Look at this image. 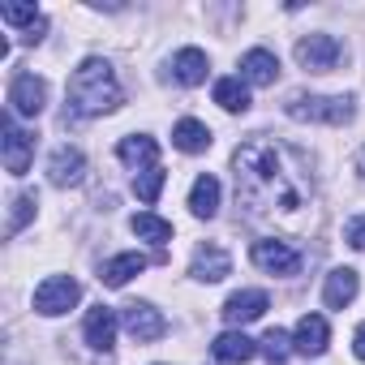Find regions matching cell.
Segmentation results:
<instances>
[{"label":"cell","mask_w":365,"mask_h":365,"mask_svg":"<svg viewBox=\"0 0 365 365\" xmlns=\"http://www.w3.org/2000/svg\"><path fill=\"white\" fill-rule=\"evenodd\" d=\"M297 61L309 73H331L344 61V43L335 35H305V39H297Z\"/></svg>","instance_id":"cell-5"},{"label":"cell","mask_w":365,"mask_h":365,"mask_svg":"<svg viewBox=\"0 0 365 365\" xmlns=\"http://www.w3.org/2000/svg\"><path fill=\"white\" fill-rule=\"evenodd\" d=\"M215 103H220L224 112H245V108H250V86H245L241 78H220V82H215Z\"/></svg>","instance_id":"cell-25"},{"label":"cell","mask_w":365,"mask_h":365,"mask_svg":"<svg viewBox=\"0 0 365 365\" xmlns=\"http://www.w3.org/2000/svg\"><path fill=\"white\" fill-rule=\"evenodd\" d=\"M211 352H215V361H224V365H245V361L258 356V344H254L245 331H224V335H215Z\"/></svg>","instance_id":"cell-19"},{"label":"cell","mask_w":365,"mask_h":365,"mask_svg":"<svg viewBox=\"0 0 365 365\" xmlns=\"http://www.w3.org/2000/svg\"><path fill=\"white\" fill-rule=\"evenodd\" d=\"M120 327H125L138 344H150V339H159V335L168 331L163 314H159L150 301H129V305L120 309Z\"/></svg>","instance_id":"cell-8"},{"label":"cell","mask_w":365,"mask_h":365,"mask_svg":"<svg viewBox=\"0 0 365 365\" xmlns=\"http://www.w3.org/2000/svg\"><path fill=\"white\" fill-rule=\"evenodd\" d=\"M69 112L73 116H82V120H95V116H108V112H116L120 103H125V91H120V82H116V73H112V65L108 61H99V56H91V61H82L78 69H73V78H69Z\"/></svg>","instance_id":"cell-2"},{"label":"cell","mask_w":365,"mask_h":365,"mask_svg":"<svg viewBox=\"0 0 365 365\" xmlns=\"http://www.w3.org/2000/svg\"><path fill=\"white\" fill-rule=\"evenodd\" d=\"M82 176H86V155L78 146H56L48 159V180L56 190H69V185H82Z\"/></svg>","instance_id":"cell-11"},{"label":"cell","mask_w":365,"mask_h":365,"mask_svg":"<svg viewBox=\"0 0 365 365\" xmlns=\"http://www.w3.org/2000/svg\"><path fill=\"white\" fill-rule=\"evenodd\" d=\"M0 22H9V26H22V43H39L43 31H48V18L35 9V5H0Z\"/></svg>","instance_id":"cell-17"},{"label":"cell","mask_w":365,"mask_h":365,"mask_svg":"<svg viewBox=\"0 0 365 365\" xmlns=\"http://www.w3.org/2000/svg\"><path fill=\"white\" fill-rule=\"evenodd\" d=\"M327 344H331L327 318H322V314H305V318L297 322V331H292V348H297L301 356H322Z\"/></svg>","instance_id":"cell-13"},{"label":"cell","mask_w":365,"mask_h":365,"mask_svg":"<svg viewBox=\"0 0 365 365\" xmlns=\"http://www.w3.org/2000/svg\"><path fill=\"white\" fill-rule=\"evenodd\" d=\"M250 258H254V267H262L267 275H297V271H301V254H297L288 241H254Z\"/></svg>","instance_id":"cell-9"},{"label":"cell","mask_w":365,"mask_h":365,"mask_svg":"<svg viewBox=\"0 0 365 365\" xmlns=\"http://www.w3.org/2000/svg\"><path fill=\"white\" fill-rule=\"evenodd\" d=\"M190 211H194L198 220H215V211H220V180H215L211 172H202V176L194 180V190H190Z\"/></svg>","instance_id":"cell-22"},{"label":"cell","mask_w":365,"mask_h":365,"mask_svg":"<svg viewBox=\"0 0 365 365\" xmlns=\"http://www.w3.org/2000/svg\"><path fill=\"white\" fill-rule=\"evenodd\" d=\"M288 344H292V339H288L279 327H271V331L262 335V352H267V361H271V365H284V361H288Z\"/></svg>","instance_id":"cell-28"},{"label":"cell","mask_w":365,"mask_h":365,"mask_svg":"<svg viewBox=\"0 0 365 365\" xmlns=\"http://www.w3.org/2000/svg\"><path fill=\"white\" fill-rule=\"evenodd\" d=\"M284 112L292 120H305V125H348L356 116V103L352 95H288Z\"/></svg>","instance_id":"cell-3"},{"label":"cell","mask_w":365,"mask_h":365,"mask_svg":"<svg viewBox=\"0 0 365 365\" xmlns=\"http://www.w3.org/2000/svg\"><path fill=\"white\" fill-rule=\"evenodd\" d=\"M129 228L138 232V241H150V245H168V241H172V224L159 220L155 211H138V215L129 220Z\"/></svg>","instance_id":"cell-24"},{"label":"cell","mask_w":365,"mask_h":365,"mask_svg":"<svg viewBox=\"0 0 365 365\" xmlns=\"http://www.w3.org/2000/svg\"><path fill=\"white\" fill-rule=\"evenodd\" d=\"M172 142H176V150H185V155H202L207 146H211V129L202 125V120H176V129H172Z\"/></svg>","instance_id":"cell-23"},{"label":"cell","mask_w":365,"mask_h":365,"mask_svg":"<svg viewBox=\"0 0 365 365\" xmlns=\"http://www.w3.org/2000/svg\"><path fill=\"white\" fill-rule=\"evenodd\" d=\"M0 142H5V168H9V176H26L31 172V163H35V133H26V129H18V120H14V112L0 120Z\"/></svg>","instance_id":"cell-6"},{"label":"cell","mask_w":365,"mask_h":365,"mask_svg":"<svg viewBox=\"0 0 365 365\" xmlns=\"http://www.w3.org/2000/svg\"><path fill=\"white\" fill-rule=\"evenodd\" d=\"M146 271V258L142 254H116V258H108L103 267H99V279L108 284V288H125L133 275H142Z\"/></svg>","instance_id":"cell-20"},{"label":"cell","mask_w":365,"mask_h":365,"mask_svg":"<svg viewBox=\"0 0 365 365\" xmlns=\"http://www.w3.org/2000/svg\"><path fill=\"white\" fill-rule=\"evenodd\" d=\"M344 237H348V245H352V250H361V254H365V215H356V220H348V228H344Z\"/></svg>","instance_id":"cell-29"},{"label":"cell","mask_w":365,"mask_h":365,"mask_svg":"<svg viewBox=\"0 0 365 365\" xmlns=\"http://www.w3.org/2000/svg\"><path fill=\"white\" fill-rule=\"evenodd\" d=\"M35 215V194H18L9 202V224H5V237H18L26 228V220Z\"/></svg>","instance_id":"cell-27"},{"label":"cell","mask_w":365,"mask_h":365,"mask_svg":"<svg viewBox=\"0 0 365 365\" xmlns=\"http://www.w3.org/2000/svg\"><path fill=\"white\" fill-rule=\"evenodd\" d=\"M78 301H82V284L69 279V275H48V279L35 288V309H39L43 318H61V314H69Z\"/></svg>","instance_id":"cell-4"},{"label":"cell","mask_w":365,"mask_h":365,"mask_svg":"<svg viewBox=\"0 0 365 365\" xmlns=\"http://www.w3.org/2000/svg\"><path fill=\"white\" fill-rule=\"evenodd\" d=\"M48 108V82L35 73H18L9 82V112L14 116H39Z\"/></svg>","instance_id":"cell-7"},{"label":"cell","mask_w":365,"mask_h":365,"mask_svg":"<svg viewBox=\"0 0 365 365\" xmlns=\"http://www.w3.org/2000/svg\"><path fill=\"white\" fill-rule=\"evenodd\" d=\"M356 292H361V275H356L352 267H335V271L327 275V284H322V301H327V309H344V305H352Z\"/></svg>","instance_id":"cell-15"},{"label":"cell","mask_w":365,"mask_h":365,"mask_svg":"<svg viewBox=\"0 0 365 365\" xmlns=\"http://www.w3.org/2000/svg\"><path fill=\"white\" fill-rule=\"evenodd\" d=\"M163 180H168V172H163V168H150V172L133 176V190H138V198H142L146 207H155V202H159V194H163Z\"/></svg>","instance_id":"cell-26"},{"label":"cell","mask_w":365,"mask_h":365,"mask_svg":"<svg viewBox=\"0 0 365 365\" xmlns=\"http://www.w3.org/2000/svg\"><path fill=\"white\" fill-rule=\"evenodd\" d=\"M116 155H120V163H129V168H133V176H142V172L159 168V163H155V159H159V142H155L150 133H133V138H120Z\"/></svg>","instance_id":"cell-14"},{"label":"cell","mask_w":365,"mask_h":365,"mask_svg":"<svg viewBox=\"0 0 365 365\" xmlns=\"http://www.w3.org/2000/svg\"><path fill=\"white\" fill-rule=\"evenodd\" d=\"M267 309H271V301H267L262 288H241V292H232V297L224 301V322H228L232 331H241L245 322L262 318Z\"/></svg>","instance_id":"cell-10"},{"label":"cell","mask_w":365,"mask_h":365,"mask_svg":"<svg viewBox=\"0 0 365 365\" xmlns=\"http://www.w3.org/2000/svg\"><path fill=\"white\" fill-rule=\"evenodd\" d=\"M275 78H279V61H275V52L254 48V52L241 56V82H245V86H271Z\"/></svg>","instance_id":"cell-18"},{"label":"cell","mask_w":365,"mask_h":365,"mask_svg":"<svg viewBox=\"0 0 365 365\" xmlns=\"http://www.w3.org/2000/svg\"><path fill=\"white\" fill-rule=\"evenodd\" d=\"M116 327H120V318H116V309H108V305H95L91 314H86V344L95 348V352H108L112 344H116Z\"/></svg>","instance_id":"cell-16"},{"label":"cell","mask_w":365,"mask_h":365,"mask_svg":"<svg viewBox=\"0 0 365 365\" xmlns=\"http://www.w3.org/2000/svg\"><path fill=\"white\" fill-rule=\"evenodd\" d=\"M356 172H361V180H365V146H361V155H356Z\"/></svg>","instance_id":"cell-31"},{"label":"cell","mask_w":365,"mask_h":365,"mask_svg":"<svg viewBox=\"0 0 365 365\" xmlns=\"http://www.w3.org/2000/svg\"><path fill=\"white\" fill-rule=\"evenodd\" d=\"M232 176H237V198L258 224H275L284 232H301L314 202V180L305 159L275 142V138H250L232 150Z\"/></svg>","instance_id":"cell-1"},{"label":"cell","mask_w":365,"mask_h":365,"mask_svg":"<svg viewBox=\"0 0 365 365\" xmlns=\"http://www.w3.org/2000/svg\"><path fill=\"white\" fill-rule=\"evenodd\" d=\"M190 275L202 279V284H220L224 275H232V258L224 245H198L194 250V262H190Z\"/></svg>","instance_id":"cell-12"},{"label":"cell","mask_w":365,"mask_h":365,"mask_svg":"<svg viewBox=\"0 0 365 365\" xmlns=\"http://www.w3.org/2000/svg\"><path fill=\"white\" fill-rule=\"evenodd\" d=\"M352 352H356V361H365V322H361L356 335H352Z\"/></svg>","instance_id":"cell-30"},{"label":"cell","mask_w":365,"mask_h":365,"mask_svg":"<svg viewBox=\"0 0 365 365\" xmlns=\"http://www.w3.org/2000/svg\"><path fill=\"white\" fill-rule=\"evenodd\" d=\"M207 52L202 48H180L176 52V61H172V73H176V82H185V86H202L207 82Z\"/></svg>","instance_id":"cell-21"}]
</instances>
